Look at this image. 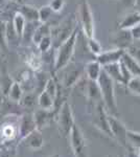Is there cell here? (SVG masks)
<instances>
[{
    "label": "cell",
    "mask_w": 140,
    "mask_h": 157,
    "mask_svg": "<svg viewBox=\"0 0 140 157\" xmlns=\"http://www.w3.org/2000/svg\"><path fill=\"white\" fill-rule=\"evenodd\" d=\"M68 136H70V144L75 157H86V140L80 127L75 123Z\"/></svg>",
    "instance_id": "5"
},
{
    "label": "cell",
    "mask_w": 140,
    "mask_h": 157,
    "mask_svg": "<svg viewBox=\"0 0 140 157\" xmlns=\"http://www.w3.org/2000/svg\"><path fill=\"white\" fill-rule=\"evenodd\" d=\"M20 103H21L22 106H25V107H32L35 104V98L32 94H27L25 97H22V98L20 100Z\"/></svg>",
    "instance_id": "33"
},
{
    "label": "cell",
    "mask_w": 140,
    "mask_h": 157,
    "mask_svg": "<svg viewBox=\"0 0 140 157\" xmlns=\"http://www.w3.org/2000/svg\"><path fill=\"white\" fill-rule=\"evenodd\" d=\"M78 15H80L81 26H82L86 38L94 37L95 25H94L93 14L92 11H91V7L88 0H80V3H78Z\"/></svg>",
    "instance_id": "3"
},
{
    "label": "cell",
    "mask_w": 140,
    "mask_h": 157,
    "mask_svg": "<svg viewBox=\"0 0 140 157\" xmlns=\"http://www.w3.org/2000/svg\"><path fill=\"white\" fill-rule=\"evenodd\" d=\"M26 63H27V65H28V67L30 68V69L35 70V71H39L42 67L41 58H40V56L36 55V54H34V52H32V54H29L28 56H27Z\"/></svg>",
    "instance_id": "24"
},
{
    "label": "cell",
    "mask_w": 140,
    "mask_h": 157,
    "mask_svg": "<svg viewBox=\"0 0 140 157\" xmlns=\"http://www.w3.org/2000/svg\"><path fill=\"white\" fill-rule=\"evenodd\" d=\"M2 98V93H1V90H0V98Z\"/></svg>",
    "instance_id": "38"
},
{
    "label": "cell",
    "mask_w": 140,
    "mask_h": 157,
    "mask_svg": "<svg viewBox=\"0 0 140 157\" xmlns=\"http://www.w3.org/2000/svg\"><path fill=\"white\" fill-rule=\"evenodd\" d=\"M38 105L40 108L46 109V110H53L55 105V98H53L47 91L43 89L38 97Z\"/></svg>",
    "instance_id": "20"
},
{
    "label": "cell",
    "mask_w": 140,
    "mask_h": 157,
    "mask_svg": "<svg viewBox=\"0 0 140 157\" xmlns=\"http://www.w3.org/2000/svg\"><path fill=\"white\" fill-rule=\"evenodd\" d=\"M23 140L25 143V146L35 149V150L42 148V146L44 145V137H43L41 133V130H38V129H36L32 133H29Z\"/></svg>",
    "instance_id": "12"
},
{
    "label": "cell",
    "mask_w": 140,
    "mask_h": 157,
    "mask_svg": "<svg viewBox=\"0 0 140 157\" xmlns=\"http://www.w3.org/2000/svg\"><path fill=\"white\" fill-rule=\"evenodd\" d=\"M55 120L58 121L59 131L63 136H68L72 126L74 125L72 110H71L70 104L65 101L59 108L58 112L55 113Z\"/></svg>",
    "instance_id": "4"
},
{
    "label": "cell",
    "mask_w": 140,
    "mask_h": 157,
    "mask_svg": "<svg viewBox=\"0 0 140 157\" xmlns=\"http://www.w3.org/2000/svg\"><path fill=\"white\" fill-rule=\"evenodd\" d=\"M87 92H88V97L90 98L91 100H98V98H101L100 91H99V87L96 81L88 80Z\"/></svg>",
    "instance_id": "25"
},
{
    "label": "cell",
    "mask_w": 140,
    "mask_h": 157,
    "mask_svg": "<svg viewBox=\"0 0 140 157\" xmlns=\"http://www.w3.org/2000/svg\"><path fill=\"white\" fill-rule=\"evenodd\" d=\"M6 95L13 102H20V100L23 97V89H22L21 84L18 82H13Z\"/></svg>",
    "instance_id": "22"
},
{
    "label": "cell",
    "mask_w": 140,
    "mask_h": 157,
    "mask_svg": "<svg viewBox=\"0 0 140 157\" xmlns=\"http://www.w3.org/2000/svg\"><path fill=\"white\" fill-rule=\"evenodd\" d=\"M55 114L53 110H46V109L42 108L36 110L34 113V120L38 130H41L42 128L46 127L50 123V121L55 118Z\"/></svg>",
    "instance_id": "10"
},
{
    "label": "cell",
    "mask_w": 140,
    "mask_h": 157,
    "mask_svg": "<svg viewBox=\"0 0 140 157\" xmlns=\"http://www.w3.org/2000/svg\"><path fill=\"white\" fill-rule=\"evenodd\" d=\"M123 34H117V37L115 39L116 42H118L117 44V47L118 48H123L126 50L130 45L133 43V38L131 36V32L130 30H124V29H120Z\"/></svg>",
    "instance_id": "21"
},
{
    "label": "cell",
    "mask_w": 140,
    "mask_h": 157,
    "mask_svg": "<svg viewBox=\"0 0 140 157\" xmlns=\"http://www.w3.org/2000/svg\"><path fill=\"white\" fill-rule=\"evenodd\" d=\"M108 121L112 133V137L116 138L117 141H119V144L127 147V132H128V129L123 125V123L117 116L111 114H108Z\"/></svg>",
    "instance_id": "7"
},
{
    "label": "cell",
    "mask_w": 140,
    "mask_h": 157,
    "mask_svg": "<svg viewBox=\"0 0 140 157\" xmlns=\"http://www.w3.org/2000/svg\"><path fill=\"white\" fill-rule=\"evenodd\" d=\"M49 35H51V27H50L47 23H40L37 27H36L34 34H32V42L37 45L43 38L46 37V36H49Z\"/></svg>",
    "instance_id": "18"
},
{
    "label": "cell",
    "mask_w": 140,
    "mask_h": 157,
    "mask_svg": "<svg viewBox=\"0 0 140 157\" xmlns=\"http://www.w3.org/2000/svg\"><path fill=\"white\" fill-rule=\"evenodd\" d=\"M25 26H26V20L19 12H17L13 19V27H14V32L17 37L21 38L24 36Z\"/></svg>",
    "instance_id": "19"
},
{
    "label": "cell",
    "mask_w": 140,
    "mask_h": 157,
    "mask_svg": "<svg viewBox=\"0 0 140 157\" xmlns=\"http://www.w3.org/2000/svg\"><path fill=\"white\" fill-rule=\"evenodd\" d=\"M127 148H131L133 150L140 149V133L128 130L127 132Z\"/></svg>",
    "instance_id": "23"
},
{
    "label": "cell",
    "mask_w": 140,
    "mask_h": 157,
    "mask_svg": "<svg viewBox=\"0 0 140 157\" xmlns=\"http://www.w3.org/2000/svg\"><path fill=\"white\" fill-rule=\"evenodd\" d=\"M138 23H140V13L135 11V12L130 13L128 15H126V16L123 17V19L121 20L120 23L118 25V29L130 30Z\"/></svg>",
    "instance_id": "13"
},
{
    "label": "cell",
    "mask_w": 140,
    "mask_h": 157,
    "mask_svg": "<svg viewBox=\"0 0 140 157\" xmlns=\"http://www.w3.org/2000/svg\"><path fill=\"white\" fill-rule=\"evenodd\" d=\"M103 69L105 70V72L114 81V82H118V83H120V84H123V75H121L120 64H119V62L111 63V64L105 65V66H103Z\"/></svg>",
    "instance_id": "16"
},
{
    "label": "cell",
    "mask_w": 140,
    "mask_h": 157,
    "mask_svg": "<svg viewBox=\"0 0 140 157\" xmlns=\"http://www.w3.org/2000/svg\"><path fill=\"white\" fill-rule=\"evenodd\" d=\"M78 75H80V71L78 70H71L67 75V77L65 78V82H64L65 87L70 88L71 86L74 85L78 78Z\"/></svg>",
    "instance_id": "30"
},
{
    "label": "cell",
    "mask_w": 140,
    "mask_h": 157,
    "mask_svg": "<svg viewBox=\"0 0 140 157\" xmlns=\"http://www.w3.org/2000/svg\"><path fill=\"white\" fill-rule=\"evenodd\" d=\"M38 13H39V21L41 23H47V21L50 19L51 15L53 14L52 10L50 9L49 6H43L38 10Z\"/></svg>",
    "instance_id": "29"
},
{
    "label": "cell",
    "mask_w": 140,
    "mask_h": 157,
    "mask_svg": "<svg viewBox=\"0 0 140 157\" xmlns=\"http://www.w3.org/2000/svg\"><path fill=\"white\" fill-rule=\"evenodd\" d=\"M128 155L127 157H140L138 155V153H136V150H133V149L131 148H128Z\"/></svg>",
    "instance_id": "35"
},
{
    "label": "cell",
    "mask_w": 140,
    "mask_h": 157,
    "mask_svg": "<svg viewBox=\"0 0 140 157\" xmlns=\"http://www.w3.org/2000/svg\"><path fill=\"white\" fill-rule=\"evenodd\" d=\"M37 46H38V49L40 50V52H42V54H45V52H49L50 48H51V47L53 46L51 35H49V36H46V37L43 38L41 41H40L37 44Z\"/></svg>",
    "instance_id": "28"
},
{
    "label": "cell",
    "mask_w": 140,
    "mask_h": 157,
    "mask_svg": "<svg viewBox=\"0 0 140 157\" xmlns=\"http://www.w3.org/2000/svg\"><path fill=\"white\" fill-rule=\"evenodd\" d=\"M134 6L136 12L140 13V0H134Z\"/></svg>",
    "instance_id": "36"
},
{
    "label": "cell",
    "mask_w": 140,
    "mask_h": 157,
    "mask_svg": "<svg viewBox=\"0 0 140 157\" xmlns=\"http://www.w3.org/2000/svg\"><path fill=\"white\" fill-rule=\"evenodd\" d=\"M138 155L140 156V149H139V150H138Z\"/></svg>",
    "instance_id": "39"
},
{
    "label": "cell",
    "mask_w": 140,
    "mask_h": 157,
    "mask_svg": "<svg viewBox=\"0 0 140 157\" xmlns=\"http://www.w3.org/2000/svg\"><path fill=\"white\" fill-rule=\"evenodd\" d=\"M1 134L3 135L4 138L6 139H11L16 135V131H15V128L13 125H6L2 128L1 130Z\"/></svg>",
    "instance_id": "32"
},
{
    "label": "cell",
    "mask_w": 140,
    "mask_h": 157,
    "mask_svg": "<svg viewBox=\"0 0 140 157\" xmlns=\"http://www.w3.org/2000/svg\"><path fill=\"white\" fill-rule=\"evenodd\" d=\"M18 12L24 17L26 22H40L38 9H36L35 6H28V4H22Z\"/></svg>",
    "instance_id": "17"
},
{
    "label": "cell",
    "mask_w": 140,
    "mask_h": 157,
    "mask_svg": "<svg viewBox=\"0 0 140 157\" xmlns=\"http://www.w3.org/2000/svg\"><path fill=\"white\" fill-rule=\"evenodd\" d=\"M74 21V18H69L67 19L64 23L60 24V26H58L57 29H51V38H52V43L58 42V46L65 41L68 37L72 34V32L74 29L78 26V24Z\"/></svg>",
    "instance_id": "6"
},
{
    "label": "cell",
    "mask_w": 140,
    "mask_h": 157,
    "mask_svg": "<svg viewBox=\"0 0 140 157\" xmlns=\"http://www.w3.org/2000/svg\"><path fill=\"white\" fill-rule=\"evenodd\" d=\"M50 157H60V155H59V154H55V155H52V156H50Z\"/></svg>",
    "instance_id": "37"
},
{
    "label": "cell",
    "mask_w": 140,
    "mask_h": 157,
    "mask_svg": "<svg viewBox=\"0 0 140 157\" xmlns=\"http://www.w3.org/2000/svg\"><path fill=\"white\" fill-rule=\"evenodd\" d=\"M87 46L89 50H90V52H92L95 57L103 52V46H101V44L99 43L98 40H96L94 37L87 38Z\"/></svg>",
    "instance_id": "26"
},
{
    "label": "cell",
    "mask_w": 140,
    "mask_h": 157,
    "mask_svg": "<svg viewBox=\"0 0 140 157\" xmlns=\"http://www.w3.org/2000/svg\"><path fill=\"white\" fill-rule=\"evenodd\" d=\"M97 127L103 132H105L108 136L112 137V133L108 121V112L106 110V107L103 106L101 103H98L97 105Z\"/></svg>",
    "instance_id": "11"
},
{
    "label": "cell",
    "mask_w": 140,
    "mask_h": 157,
    "mask_svg": "<svg viewBox=\"0 0 140 157\" xmlns=\"http://www.w3.org/2000/svg\"><path fill=\"white\" fill-rule=\"evenodd\" d=\"M126 50L123 48H114L110 50H103L98 56H96V61L101 65V66H105V65L111 64V63H116L119 62L123 58Z\"/></svg>",
    "instance_id": "8"
},
{
    "label": "cell",
    "mask_w": 140,
    "mask_h": 157,
    "mask_svg": "<svg viewBox=\"0 0 140 157\" xmlns=\"http://www.w3.org/2000/svg\"><path fill=\"white\" fill-rule=\"evenodd\" d=\"M126 86L128 87L130 92L136 95H140V77H138V75L132 77Z\"/></svg>",
    "instance_id": "27"
},
{
    "label": "cell",
    "mask_w": 140,
    "mask_h": 157,
    "mask_svg": "<svg viewBox=\"0 0 140 157\" xmlns=\"http://www.w3.org/2000/svg\"><path fill=\"white\" fill-rule=\"evenodd\" d=\"M66 0H50L48 6L52 10L53 13H60L64 10Z\"/></svg>",
    "instance_id": "31"
},
{
    "label": "cell",
    "mask_w": 140,
    "mask_h": 157,
    "mask_svg": "<svg viewBox=\"0 0 140 157\" xmlns=\"http://www.w3.org/2000/svg\"><path fill=\"white\" fill-rule=\"evenodd\" d=\"M101 70H103V66L96 60L89 61L87 64L85 65L86 75H87L88 80L90 81H97Z\"/></svg>",
    "instance_id": "15"
},
{
    "label": "cell",
    "mask_w": 140,
    "mask_h": 157,
    "mask_svg": "<svg viewBox=\"0 0 140 157\" xmlns=\"http://www.w3.org/2000/svg\"><path fill=\"white\" fill-rule=\"evenodd\" d=\"M36 129H37V126H36L34 120V115L24 114L20 120L19 127H18V135L21 140H23L29 133H32Z\"/></svg>",
    "instance_id": "9"
},
{
    "label": "cell",
    "mask_w": 140,
    "mask_h": 157,
    "mask_svg": "<svg viewBox=\"0 0 140 157\" xmlns=\"http://www.w3.org/2000/svg\"><path fill=\"white\" fill-rule=\"evenodd\" d=\"M120 61L123 63L124 66L127 67V69L129 70L130 73H131L133 77H135V75L140 77V64L129 54V52H124V54Z\"/></svg>",
    "instance_id": "14"
},
{
    "label": "cell",
    "mask_w": 140,
    "mask_h": 157,
    "mask_svg": "<svg viewBox=\"0 0 140 157\" xmlns=\"http://www.w3.org/2000/svg\"><path fill=\"white\" fill-rule=\"evenodd\" d=\"M130 32L134 41H140V23L135 25L133 29H130Z\"/></svg>",
    "instance_id": "34"
},
{
    "label": "cell",
    "mask_w": 140,
    "mask_h": 157,
    "mask_svg": "<svg viewBox=\"0 0 140 157\" xmlns=\"http://www.w3.org/2000/svg\"><path fill=\"white\" fill-rule=\"evenodd\" d=\"M78 33H80V27L76 26L72 34L58 46L55 58V64H53V73L64 69L70 63L73 55H74Z\"/></svg>",
    "instance_id": "1"
},
{
    "label": "cell",
    "mask_w": 140,
    "mask_h": 157,
    "mask_svg": "<svg viewBox=\"0 0 140 157\" xmlns=\"http://www.w3.org/2000/svg\"><path fill=\"white\" fill-rule=\"evenodd\" d=\"M100 91V97L105 104L106 109H108L109 114L117 116L118 117V107H117L116 97H115V87H114V81L105 72L101 70L98 80L96 81Z\"/></svg>",
    "instance_id": "2"
}]
</instances>
